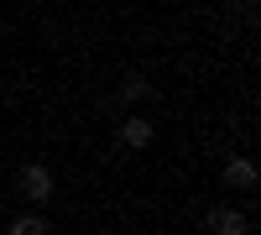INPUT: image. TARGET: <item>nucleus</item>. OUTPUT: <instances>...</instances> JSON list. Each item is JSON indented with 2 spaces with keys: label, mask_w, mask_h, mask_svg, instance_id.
Returning <instances> with one entry per match:
<instances>
[{
  "label": "nucleus",
  "mask_w": 261,
  "mask_h": 235,
  "mask_svg": "<svg viewBox=\"0 0 261 235\" xmlns=\"http://www.w3.org/2000/svg\"><path fill=\"white\" fill-rule=\"evenodd\" d=\"M21 194L27 199H47L53 194V173L47 167H21Z\"/></svg>",
  "instance_id": "f257e3e1"
},
{
  "label": "nucleus",
  "mask_w": 261,
  "mask_h": 235,
  "mask_svg": "<svg viewBox=\"0 0 261 235\" xmlns=\"http://www.w3.org/2000/svg\"><path fill=\"white\" fill-rule=\"evenodd\" d=\"M120 141H125V146H146V141H151V125H146V120H125V125H120Z\"/></svg>",
  "instance_id": "20e7f679"
},
{
  "label": "nucleus",
  "mask_w": 261,
  "mask_h": 235,
  "mask_svg": "<svg viewBox=\"0 0 261 235\" xmlns=\"http://www.w3.org/2000/svg\"><path fill=\"white\" fill-rule=\"evenodd\" d=\"M146 89H151V84H146L141 73H136V79H125V84H120V94H125V99H141Z\"/></svg>",
  "instance_id": "423d86ee"
},
{
  "label": "nucleus",
  "mask_w": 261,
  "mask_h": 235,
  "mask_svg": "<svg viewBox=\"0 0 261 235\" xmlns=\"http://www.w3.org/2000/svg\"><path fill=\"white\" fill-rule=\"evenodd\" d=\"M225 183H235V188H256V167H251L246 157H230V162H225Z\"/></svg>",
  "instance_id": "7ed1b4c3"
},
{
  "label": "nucleus",
  "mask_w": 261,
  "mask_h": 235,
  "mask_svg": "<svg viewBox=\"0 0 261 235\" xmlns=\"http://www.w3.org/2000/svg\"><path fill=\"white\" fill-rule=\"evenodd\" d=\"M11 235H47V225H42L37 215H21V220L11 225Z\"/></svg>",
  "instance_id": "39448f33"
},
{
  "label": "nucleus",
  "mask_w": 261,
  "mask_h": 235,
  "mask_svg": "<svg viewBox=\"0 0 261 235\" xmlns=\"http://www.w3.org/2000/svg\"><path fill=\"white\" fill-rule=\"evenodd\" d=\"M209 230H214V235H246V215H235V209H214V215H209Z\"/></svg>",
  "instance_id": "f03ea898"
}]
</instances>
